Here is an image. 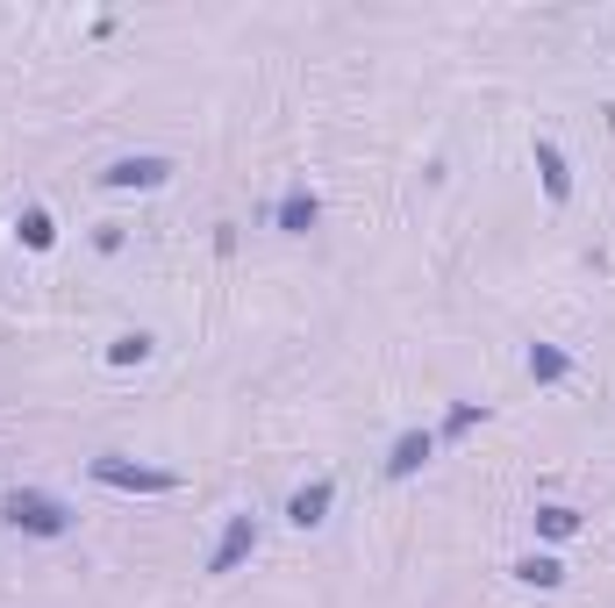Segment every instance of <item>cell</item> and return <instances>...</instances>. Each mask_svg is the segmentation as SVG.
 Returning <instances> with one entry per match:
<instances>
[{
    "mask_svg": "<svg viewBox=\"0 0 615 608\" xmlns=\"http://www.w3.org/2000/svg\"><path fill=\"white\" fill-rule=\"evenodd\" d=\"M273 223H279V237H308V229L323 223V201H315L308 187H287L279 193V208H273Z\"/></svg>",
    "mask_w": 615,
    "mask_h": 608,
    "instance_id": "7",
    "label": "cell"
},
{
    "mask_svg": "<svg viewBox=\"0 0 615 608\" xmlns=\"http://www.w3.org/2000/svg\"><path fill=\"white\" fill-rule=\"evenodd\" d=\"M15 237L29 243V251H51V243H58V223H51V208H22V215H15Z\"/></svg>",
    "mask_w": 615,
    "mask_h": 608,
    "instance_id": "12",
    "label": "cell"
},
{
    "mask_svg": "<svg viewBox=\"0 0 615 608\" xmlns=\"http://www.w3.org/2000/svg\"><path fill=\"white\" fill-rule=\"evenodd\" d=\"M429 458H437V436H429V430H401L387 444V480H415Z\"/></svg>",
    "mask_w": 615,
    "mask_h": 608,
    "instance_id": "6",
    "label": "cell"
},
{
    "mask_svg": "<svg viewBox=\"0 0 615 608\" xmlns=\"http://www.w3.org/2000/svg\"><path fill=\"white\" fill-rule=\"evenodd\" d=\"M0 522L15 530V537H72V508L43 486H15V494H0Z\"/></svg>",
    "mask_w": 615,
    "mask_h": 608,
    "instance_id": "1",
    "label": "cell"
},
{
    "mask_svg": "<svg viewBox=\"0 0 615 608\" xmlns=\"http://www.w3.org/2000/svg\"><path fill=\"white\" fill-rule=\"evenodd\" d=\"M515 580L537 587V594H551V587H565V566H558V558H544V552H530V558H515Z\"/></svg>",
    "mask_w": 615,
    "mask_h": 608,
    "instance_id": "10",
    "label": "cell"
},
{
    "mask_svg": "<svg viewBox=\"0 0 615 608\" xmlns=\"http://www.w3.org/2000/svg\"><path fill=\"white\" fill-rule=\"evenodd\" d=\"M537 537H551V544L580 537V508H565V502H544V508H537Z\"/></svg>",
    "mask_w": 615,
    "mask_h": 608,
    "instance_id": "11",
    "label": "cell"
},
{
    "mask_svg": "<svg viewBox=\"0 0 615 608\" xmlns=\"http://www.w3.org/2000/svg\"><path fill=\"white\" fill-rule=\"evenodd\" d=\"M479 416H487V408H479V401H459V408H451V422H444V436H465V430H473Z\"/></svg>",
    "mask_w": 615,
    "mask_h": 608,
    "instance_id": "14",
    "label": "cell"
},
{
    "mask_svg": "<svg viewBox=\"0 0 615 608\" xmlns=\"http://www.w3.org/2000/svg\"><path fill=\"white\" fill-rule=\"evenodd\" d=\"M537 173H544V201L565 208V201H573V165H565V151L551 137H537Z\"/></svg>",
    "mask_w": 615,
    "mask_h": 608,
    "instance_id": "8",
    "label": "cell"
},
{
    "mask_svg": "<svg viewBox=\"0 0 615 608\" xmlns=\"http://www.w3.org/2000/svg\"><path fill=\"white\" fill-rule=\"evenodd\" d=\"M151 337H143V330H122L115 337V344H108V365H122V372H129V365H151Z\"/></svg>",
    "mask_w": 615,
    "mask_h": 608,
    "instance_id": "13",
    "label": "cell"
},
{
    "mask_svg": "<svg viewBox=\"0 0 615 608\" xmlns=\"http://www.w3.org/2000/svg\"><path fill=\"white\" fill-rule=\"evenodd\" d=\"M329 508H337V480H308V486H293L287 522H293V530H323Z\"/></svg>",
    "mask_w": 615,
    "mask_h": 608,
    "instance_id": "5",
    "label": "cell"
},
{
    "mask_svg": "<svg viewBox=\"0 0 615 608\" xmlns=\"http://www.w3.org/2000/svg\"><path fill=\"white\" fill-rule=\"evenodd\" d=\"M86 472H93L101 486H115V494H172V486H179V472H165V466H129V458H115V452H101Z\"/></svg>",
    "mask_w": 615,
    "mask_h": 608,
    "instance_id": "2",
    "label": "cell"
},
{
    "mask_svg": "<svg viewBox=\"0 0 615 608\" xmlns=\"http://www.w3.org/2000/svg\"><path fill=\"white\" fill-rule=\"evenodd\" d=\"M258 552V516L251 508H237V516L223 522V537H215V552H208V580H229L243 566V558Z\"/></svg>",
    "mask_w": 615,
    "mask_h": 608,
    "instance_id": "3",
    "label": "cell"
},
{
    "mask_svg": "<svg viewBox=\"0 0 615 608\" xmlns=\"http://www.w3.org/2000/svg\"><path fill=\"white\" fill-rule=\"evenodd\" d=\"M172 179V157H158V151H137V157H115L101 173V187H115V193H151V187H165Z\"/></svg>",
    "mask_w": 615,
    "mask_h": 608,
    "instance_id": "4",
    "label": "cell"
},
{
    "mask_svg": "<svg viewBox=\"0 0 615 608\" xmlns=\"http://www.w3.org/2000/svg\"><path fill=\"white\" fill-rule=\"evenodd\" d=\"M523 372H530L537 387H558L565 372H573V351H565V344H530V358H523Z\"/></svg>",
    "mask_w": 615,
    "mask_h": 608,
    "instance_id": "9",
    "label": "cell"
}]
</instances>
